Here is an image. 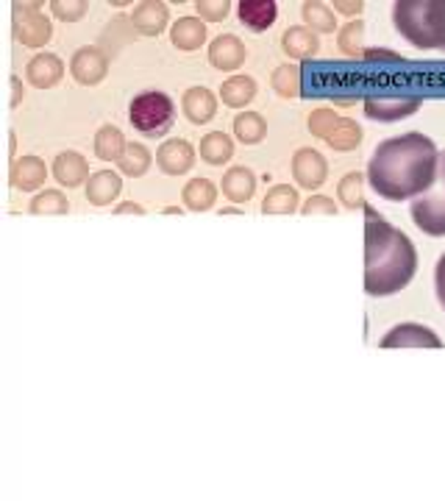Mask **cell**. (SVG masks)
Returning <instances> with one entry per match:
<instances>
[{
  "instance_id": "ab89813d",
  "label": "cell",
  "mask_w": 445,
  "mask_h": 501,
  "mask_svg": "<svg viewBox=\"0 0 445 501\" xmlns=\"http://www.w3.org/2000/svg\"><path fill=\"white\" fill-rule=\"evenodd\" d=\"M434 290H437L440 307L445 310V254L440 257V262H437V268H434Z\"/></svg>"
},
{
  "instance_id": "1f68e13d",
  "label": "cell",
  "mask_w": 445,
  "mask_h": 501,
  "mask_svg": "<svg viewBox=\"0 0 445 501\" xmlns=\"http://www.w3.org/2000/svg\"><path fill=\"white\" fill-rule=\"evenodd\" d=\"M270 87L281 95V97H298L301 95V70L295 65H281L276 67V73L270 76Z\"/></svg>"
},
{
  "instance_id": "74e56055",
  "label": "cell",
  "mask_w": 445,
  "mask_h": 501,
  "mask_svg": "<svg viewBox=\"0 0 445 501\" xmlns=\"http://www.w3.org/2000/svg\"><path fill=\"white\" fill-rule=\"evenodd\" d=\"M86 6H89L86 0H78V4H62V0H54V4H51L54 15L62 17V20H67V23L81 20V17L86 15Z\"/></svg>"
},
{
  "instance_id": "d6986e66",
  "label": "cell",
  "mask_w": 445,
  "mask_h": 501,
  "mask_svg": "<svg viewBox=\"0 0 445 501\" xmlns=\"http://www.w3.org/2000/svg\"><path fill=\"white\" fill-rule=\"evenodd\" d=\"M54 176L65 187H78L89 181V165L81 154H76V150H65V154H59L54 162Z\"/></svg>"
},
{
  "instance_id": "d590c367",
  "label": "cell",
  "mask_w": 445,
  "mask_h": 501,
  "mask_svg": "<svg viewBox=\"0 0 445 501\" xmlns=\"http://www.w3.org/2000/svg\"><path fill=\"white\" fill-rule=\"evenodd\" d=\"M342 120H345V118H339L334 109H315V112L309 115V131H312L315 137H320V139H329V137L342 126Z\"/></svg>"
},
{
  "instance_id": "836d02e7",
  "label": "cell",
  "mask_w": 445,
  "mask_h": 501,
  "mask_svg": "<svg viewBox=\"0 0 445 501\" xmlns=\"http://www.w3.org/2000/svg\"><path fill=\"white\" fill-rule=\"evenodd\" d=\"M326 142H329L334 150H342V154H349V150H357V148L362 145V128H359L354 120L345 118L342 126H339Z\"/></svg>"
},
{
  "instance_id": "4316f807",
  "label": "cell",
  "mask_w": 445,
  "mask_h": 501,
  "mask_svg": "<svg viewBox=\"0 0 445 501\" xmlns=\"http://www.w3.org/2000/svg\"><path fill=\"white\" fill-rule=\"evenodd\" d=\"M234 157V142L228 134L223 131H209L204 139H201V159L207 165H223Z\"/></svg>"
},
{
  "instance_id": "603a6c76",
  "label": "cell",
  "mask_w": 445,
  "mask_h": 501,
  "mask_svg": "<svg viewBox=\"0 0 445 501\" xmlns=\"http://www.w3.org/2000/svg\"><path fill=\"white\" fill-rule=\"evenodd\" d=\"M220 97H223V104L231 107V109L248 107L251 100L257 97V81L251 76H234L220 87Z\"/></svg>"
},
{
  "instance_id": "b9f144b4",
  "label": "cell",
  "mask_w": 445,
  "mask_h": 501,
  "mask_svg": "<svg viewBox=\"0 0 445 501\" xmlns=\"http://www.w3.org/2000/svg\"><path fill=\"white\" fill-rule=\"evenodd\" d=\"M115 212H117V215H126V212H134V215H145V210H142L139 204H123V207H117Z\"/></svg>"
},
{
  "instance_id": "60d3db41",
  "label": "cell",
  "mask_w": 445,
  "mask_h": 501,
  "mask_svg": "<svg viewBox=\"0 0 445 501\" xmlns=\"http://www.w3.org/2000/svg\"><path fill=\"white\" fill-rule=\"evenodd\" d=\"M362 9H365V4L362 0H337L334 4V12H342V15H362Z\"/></svg>"
},
{
  "instance_id": "8d00e7d4",
  "label": "cell",
  "mask_w": 445,
  "mask_h": 501,
  "mask_svg": "<svg viewBox=\"0 0 445 501\" xmlns=\"http://www.w3.org/2000/svg\"><path fill=\"white\" fill-rule=\"evenodd\" d=\"M228 6L226 0H197L195 4V12L201 15V20H209V23H220L228 17Z\"/></svg>"
},
{
  "instance_id": "ac0fdd59",
  "label": "cell",
  "mask_w": 445,
  "mask_h": 501,
  "mask_svg": "<svg viewBox=\"0 0 445 501\" xmlns=\"http://www.w3.org/2000/svg\"><path fill=\"white\" fill-rule=\"evenodd\" d=\"M167 20H170L167 6L165 4H151V0H147V4H139L134 9V17H131L134 28L142 36H159L167 28Z\"/></svg>"
},
{
  "instance_id": "8992f818",
  "label": "cell",
  "mask_w": 445,
  "mask_h": 501,
  "mask_svg": "<svg viewBox=\"0 0 445 501\" xmlns=\"http://www.w3.org/2000/svg\"><path fill=\"white\" fill-rule=\"evenodd\" d=\"M326 176H329V165H326L323 154H318L315 148L295 150V157H292V179H295V184H301L307 189H318V187L326 184Z\"/></svg>"
},
{
  "instance_id": "ffe728a7",
  "label": "cell",
  "mask_w": 445,
  "mask_h": 501,
  "mask_svg": "<svg viewBox=\"0 0 445 501\" xmlns=\"http://www.w3.org/2000/svg\"><path fill=\"white\" fill-rule=\"evenodd\" d=\"M220 184H223V195L234 200V204H245V200H251L257 192V176L248 168H231Z\"/></svg>"
},
{
  "instance_id": "cb8c5ba5",
  "label": "cell",
  "mask_w": 445,
  "mask_h": 501,
  "mask_svg": "<svg viewBox=\"0 0 445 501\" xmlns=\"http://www.w3.org/2000/svg\"><path fill=\"white\" fill-rule=\"evenodd\" d=\"M292 212H301L298 192L289 184H276L262 200V215H292Z\"/></svg>"
},
{
  "instance_id": "d4e9b609",
  "label": "cell",
  "mask_w": 445,
  "mask_h": 501,
  "mask_svg": "<svg viewBox=\"0 0 445 501\" xmlns=\"http://www.w3.org/2000/svg\"><path fill=\"white\" fill-rule=\"evenodd\" d=\"M181 198H184V207H187V210H192V212H207V210L215 207V200H217V187H215L209 179H192V181L184 187Z\"/></svg>"
},
{
  "instance_id": "9c48e42d",
  "label": "cell",
  "mask_w": 445,
  "mask_h": 501,
  "mask_svg": "<svg viewBox=\"0 0 445 501\" xmlns=\"http://www.w3.org/2000/svg\"><path fill=\"white\" fill-rule=\"evenodd\" d=\"M106 70H109V62H106V56L97 47H81V50H76V56L70 62L73 78L78 84H84V87L101 84L106 78Z\"/></svg>"
},
{
  "instance_id": "d6a6232c",
  "label": "cell",
  "mask_w": 445,
  "mask_h": 501,
  "mask_svg": "<svg viewBox=\"0 0 445 501\" xmlns=\"http://www.w3.org/2000/svg\"><path fill=\"white\" fill-rule=\"evenodd\" d=\"M70 204L59 189H45L31 200V215H67Z\"/></svg>"
},
{
  "instance_id": "7402d4cb",
  "label": "cell",
  "mask_w": 445,
  "mask_h": 501,
  "mask_svg": "<svg viewBox=\"0 0 445 501\" xmlns=\"http://www.w3.org/2000/svg\"><path fill=\"white\" fill-rule=\"evenodd\" d=\"M170 42L178 50H197L207 42V26L201 17H181L173 28H170Z\"/></svg>"
},
{
  "instance_id": "7c38bea8",
  "label": "cell",
  "mask_w": 445,
  "mask_h": 501,
  "mask_svg": "<svg viewBox=\"0 0 445 501\" xmlns=\"http://www.w3.org/2000/svg\"><path fill=\"white\" fill-rule=\"evenodd\" d=\"M245 56H248V50H245V45L234 34H223V36L212 39V45H209V62H212V67H217L223 73L239 70L245 65Z\"/></svg>"
},
{
  "instance_id": "e575fe53",
  "label": "cell",
  "mask_w": 445,
  "mask_h": 501,
  "mask_svg": "<svg viewBox=\"0 0 445 501\" xmlns=\"http://www.w3.org/2000/svg\"><path fill=\"white\" fill-rule=\"evenodd\" d=\"M362 39H365V23H362V20H354V23H349L345 28H339L337 45H339L342 54H349V56H362V54H365Z\"/></svg>"
},
{
  "instance_id": "9a60e30c",
  "label": "cell",
  "mask_w": 445,
  "mask_h": 501,
  "mask_svg": "<svg viewBox=\"0 0 445 501\" xmlns=\"http://www.w3.org/2000/svg\"><path fill=\"white\" fill-rule=\"evenodd\" d=\"M120 189H123V181H120L117 173H112V170H97L86 181V200H89L92 207H109L112 200L120 195Z\"/></svg>"
},
{
  "instance_id": "f546056e",
  "label": "cell",
  "mask_w": 445,
  "mask_h": 501,
  "mask_svg": "<svg viewBox=\"0 0 445 501\" xmlns=\"http://www.w3.org/2000/svg\"><path fill=\"white\" fill-rule=\"evenodd\" d=\"M151 162H154V157H151V150H147L142 142H128L126 145V154H123V159L117 162L120 165V170L126 173V176H145L147 173V168H151Z\"/></svg>"
},
{
  "instance_id": "7a4b0ae2",
  "label": "cell",
  "mask_w": 445,
  "mask_h": 501,
  "mask_svg": "<svg viewBox=\"0 0 445 501\" xmlns=\"http://www.w3.org/2000/svg\"><path fill=\"white\" fill-rule=\"evenodd\" d=\"M365 292L395 295L418 273V250L412 240L387 223L370 204L365 207Z\"/></svg>"
},
{
  "instance_id": "4fadbf2b",
  "label": "cell",
  "mask_w": 445,
  "mask_h": 501,
  "mask_svg": "<svg viewBox=\"0 0 445 501\" xmlns=\"http://www.w3.org/2000/svg\"><path fill=\"white\" fill-rule=\"evenodd\" d=\"M62 76H65V65L54 54H36L28 62V67H25V78L36 89H51V87H56L62 81Z\"/></svg>"
},
{
  "instance_id": "30bf717a",
  "label": "cell",
  "mask_w": 445,
  "mask_h": 501,
  "mask_svg": "<svg viewBox=\"0 0 445 501\" xmlns=\"http://www.w3.org/2000/svg\"><path fill=\"white\" fill-rule=\"evenodd\" d=\"M181 112L189 123L204 126L217 115V97L207 87H189L181 97Z\"/></svg>"
},
{
  "instance_id": "5b68a950",
  "label": "cell",
  "mask_w": 445,
  "mask_h": 501,
  "mask_svg": "<svg viewBox=\"0 0 445 501\" xmlns=\"http://www.w3.org/2000/svg\"><path fill=\"white\" fill-rule=\"evenodd\" d=\"M412 220L429 237H445V150L437 159V179L429 192L412 200Z\"/></svg>"
},
{
  "instance_id": "44dd1931",
  "label": "cell",
  "mask_w": 445,
  "mask_h": 501,
  "mask_svg": "<svg viewBox=\"0 0 445 501\" xmlns=\"http://www.w3.org/2000/svg\"><path fill=\"white\" fill-rule=\"evenodd\" d=\"M51 23H47L36 6H23V26L17 28V39L23 45H31V47H42L47 39H51Z\"/></svg>"
},
{
  "instance_id": "4dcf8cb0",
  "label": "cell",
  "mask_w": 445,
  "mask_h": 501,
  "mask_svg": "<svg viewBox=\"0 0 445 501\" xmlns=\"http://www.w3.org/2000/svg\"><path fill=\"white\" fill-rule=\"evenodd\" d=\"M301 15L307 20V26L312 31H320V34H334L337 28V20H334V9L320 4V0H309V4L301 6Z\"/></svg>"
},
{
  "instance_id": "5bb4252c",
  "label": "cell",
  "mask_w": 445,
  "mask_h": 501,
  "mask_svg": "<svg viewBox=\"0 0 445 501\" xmlns=\"http://www.w3.org/2000/svg\"><path fill=\"white\" fill-rule=\"evenodd\" d=\"M237 15L251 31L262 34L276 23L278 6H276V0H242V4L237 6Z\"/></svg>"
},
{
  "instance_id": "6da1fadb",
  "label": "cell",
  "mask_w": 445,
  "mask_h": 501,
  "mask_svg": "<svg viewBox=\"0 0 445 501\" xmlns=\"http://www.w3.org/2000/svg\"><path fill=\"white\" fill-rule=\"evenodd\" d=\"M437 145L420 131L389 137L376 145L368 162L370 187L392 204L418 198L431 189L437 179Z\"/></svg>"
},
{
  "instance_id": "ba28073f",
  "label": "cell",
  "mask_w": 445,
  "mask_h": 501,
  "mask_svg": "<svg viewBox=\"0 0 445 501\" xmlns=\"http://www.w3.org/2000/svg\"><path fill=\"white\" fill-rule=\"evenodd\" d=\"M420 109V97H368L365 115L379 123H395L415 115Z\"/></svg>"
},
{
  "instance_id": "8fae6325",
  "label": "cell",
  "mask_w": 445,
  "mask_h": 501,
  "mask_svg": "<svg viewBox=\"0 0 445 501\" xmlns=\"http://www.w3.org/2000/svg\"><path fill=\"white\" fill-rule=\"evenodd\" d=\"M157 165L167 176H184L195 165V150L187 139H167L157 150Z\"/></svg>"
},
{
  "instance_id": "52a82bcc",
  "label": "cell",
  "mask_w": 445,
  "mask_h": 501,
  "mask_svg": "<svg viewBox=\"0 0 445 501\" xmlns=\"http://www.w3.org/2000/svg\"><path fill=\"white\" fill-rule=\"evenodd\" d=\"M379 345L381 348H442V340L431 329H426V326L404 323V326L389 329L379 340Z\"/></svg>"
},
{
  "instance_id": "277c9868",
  "label": "cell",
  "mask_w": 445,
  "mask_h": 501,
  "mask_svg": "<svg viewBox=\"0 0 445 501\" xmlns=\"http://www.w3.org/2000/svg\"><path fill=\"white\" fill-rule=\"evenodd\" d=\"M128 120L142 137H157L159 139L173 128L176 107L165 92L147 89V92L134 95L131 107H128Z\"/></svg>"
},
{
  "instance_id": "f1b7e54d",
  "label": "cell",
  "mask_w": 445,
  "mask_h": 501,
  "mask_svg": "<svg viewBox=\"0 0 445 501\" xmlns=\"http://www.w3.org/2000/svg\"><path fill=\"white\" fill-rule=\"evenodd\" d=\"M337 195H339V204L349 207V210H365L368 200H365V181H362V173H349L342 176L339 187H337Z\"/></svg>"
},
{
  "instance_id": "83f0119b",
  "label": "cell",
  "mask_w": 445,
  "mask_h": 501,
  "mask_svg": "<svg viewBox=\"0 0 445 501\" xmlns=\"http://www.w3.org/2000/svg\"><path fill=\"white\" fill-rule=\"evenodd\" d=\"M234 134L245 145H257V142L265 139L268 123H265V118L259 112H242V115L234 118Z\"/></svg>"
},
{
  "instance_id": "2e32d148",
  "label": "cell",
  "mask_w": 445,
  "mask_h": 501,
  "mask_svg": "<svg viewBox=\"0 0 445 501\" xmlns=\"http://www.w3.org/2000/svg\"><path fill=\"white\" fill-rule=\"evenodd\" d=\"M281 47H284V54L292 56V59H312L318 50H320V39H318V34L312 28L295 26V28H287L284 31Z\"/></svg>"
},
{
  "instance_id": "f35d334b",
  "label": "cell",
  "mask_w": 445,
  "mask_h": 501,
  "mask_svg": "<svg viewBox=\"0 0 445 501\" xmlns=\"http://www.w3.org/2000/svg\"><path fill=\"white\" fill-rule=\"evenodd\" d=\"M301 212L304 215H337V207H334V200L331 198H326V195H312L307 204L301 207Z\"/></svg>"
},
{
  "instance_id": "484cf974",
  "label": "cell",
  "mask_w": 445,
  "mask_h": 501,
  "mask_svg": "<svg viewBox=\"0 0 445 501\" xmlns=\"http://www.w3.org/2000/svg\"><path fill=\"white\" fill-rule=\"evenodd\" d=\"M126 137L117 126H104L101 131L95 134V154L101 157L104 162H120L126 154Z\"/></svg>"
},
{
  "instance_id": "e0dca14e",
  "label": "cell",
  "mask_w": 445,
  "mask_h": 501,
  "mask_svg": "<svg viewBox=\"0 0 445 501\" xmlns=\"http://www.w3.org/2000/svg\"><path fill=\"white\" fill-rule=\"evenodd\" d=\"M47 179V170H45V162L36 159V157H23L12 165L9 170V181L15 184V189H23V192H34L45 184Z\"/></svg>"
},
{
  "instance_id": "3957f363",
  "label": "cell",
  "mask_w": 445,
  "mask_h": 501,
  "mask_svg": "<svg viewBox=\"0 0 445 501\" xmlns=\"http://www.w3.org/2000/svg\"><path fill=\"white\" fill-rule=\"evenodd\" d=\"M392 23L420 50H445V0H399Z\"/></svg>"
}]
</instances>
